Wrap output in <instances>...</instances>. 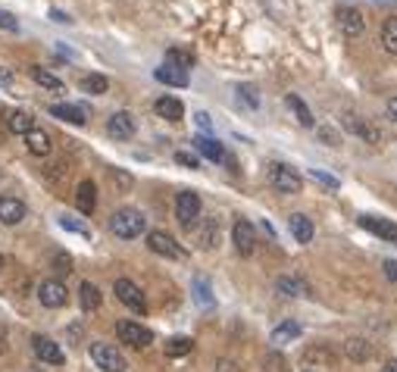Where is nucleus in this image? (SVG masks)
Segmentation results:
<instances>
[{"label": "nucleus", "mask_w": 397, "mask_h": 372, "mask_svg": "<svg viewBox=\"0 0 397 372\" xmlns=\"http://www.w3.org/2000/svg\"><path fill=\"white\" fill-rule=\"evenodd\" d=\"M110 229H113V235L116 238H126V241H132V238H138L144 229H147V219H144L141 210H132V207H122L113 213L110 219Z\"/></svg>", "instance_id": "1"}, {"label": "nucleus", "mask_w": 397, "mask_h": 372, "mask_svg": "<svg viewBox=\"0 0 397 372\" xmlns=\"http://www.w3.org/2000/svg\"><path fill=\"white\" fill-rule=\"evenodd\" d=\"M269 185L276 188L279 194H300L304 191V179L294 166L288 163H272L269 166Z\"/></svg>", "instance_id": "2"}, {"label": "nucleus", "mask_w": 397, "mask_h": 372, "mask_svg": "<svg viewBox=\"0 0 397 372\" xmlns=\"http://www.w3.org/2000/svg\"><path fill=\"white\" fill-rule=\"evenodd\" d=\"M88 354H91V360L97 363V369H104V372H126V356L119 354L113 344H104V341H94V344L88 347Z\"/></svg>", "instance_id": "3"}, {"label": "nucleus", "mask_w": 397, "mask_h": 372, "mask_svg": "<svg viewBox=\"0 0 397 372\" xmlns=\"http://www.w3.org/2000/svg\"><path fill=\"white\" fill-rule=\"evenodd\" d=\"M116 335L122 344L128 347H150L154 344V332L150 328H144L141 323H132V319H122V323H116Z\"/></svg>", "instance_id": "4"}, {"label": "nucleus", "mask_w": 397, "mask_h": 372, "mask_svg": "<svg viewBox=\"0 0 397 372\" xmlns=\"http://www.w3.org/2000/svg\"><path fill=\"white\" fill-rule=\"evenodd\" d=\"M147 247L157 253V257H166V260H182L185 257V251L178 247V241L172 238L169 232H160V229L147 235Z\"/></svg>", "instance_id": "5"}, {"label": "nucleus", "mask_w": 397, "mask_h": 372, "mask_svg": "<svg viewBox=\"0 0 397 372\" xmlns=\"http://www.w3.org/2000/svg\"><path fill=\"white\" fill-rule=\"evenodd\" d=\"M38 301L44 304L47 310H60V306H66V301H69V291L60 279H47L38 284Z\"/></svg>", "instance_id": "6"}, {"label": "nucleus", "mask_w": 397, "mask_h": 372, "mask_svg": "<svg viewBox=\"0 0 397 372\" xmlns=\"http://www.w3.org/2000/svg\"><path fill=\"white\" fill-rule=\"evenodd\" d=\"M176 219L185 225V229H191V225L200 219V197L194 191H182L176 197Z\"/></svg>", "instance_id": "7"}, {"label": "nucleus", "mask_w": 397, "mask_h": 372, "mask_svg": "<svg viewBox=\"0 0 397 372\" xmlns=\"http://www.w3.org/2000/svg\"><path fill=\"white\" fill-rule=\"evenodd\" d=\"M32 347H35V356H38L41 363H50V366H63V363H66V354H63V347L56 344L54 338L35 335V338H32Z\"/></svg>", "instance_id": "8"}, {"label": "nucleus", "mask_w": 397, "mask_h": 372, "mask_svg": "<svg viewBox=\"0 0 397 372\" xmlns=\"http://www.w3.org/2000/svg\"><path fill=\"white\" fill-rule=\"evenodd\" d=\"M113 291H116V297L128 306V310H135V313H144V310H147V301H144L141 288H138L135 282H128V279H116V284H113Z\"/></svg>", "instance_id": "9"}, {"label": "nucleus", "mask_w": 397, "mask_h": 372, "mask_svg": "<svg viewBox=\"0 0 397 372\" xmlns=\"http://www.w3.org/2000/svg\"><path fill=\"white\" fill-rule=\"evenodd\" d=\"M338 363V354L329 344H313L304 350V366L307 369H331Z\"/></svg>", "instance_id": "10"}, {"label": "nucleus", "mask_w": 397, "mask_h": 372, "mask_svg": "<svg viewBox=\"0 0 397 372\" xmlns=\"http://www.w3.org/2000/svg\"><path fill=\"white\" fill-rule=\"evenodd\" d=\"M232 241H235V251L241 253V257H250L257 247V235H254V225L248 222V219H238L235 229H232Z\"/></svg>", "instance_id": "11"}, {"label": "nucleus", "mask_w": 397, "mask_h": 372, "mask_svg": "<svg viewBox=\"0 0 397 372\" xmlns=\"http://www.w3.org/2000/svg\"><path fill=\"white\" fill-rule=\"evenodd\" d=\"M338 25H341V32L348 35V38H357V35H363L366 19L357 6H338Z\"/></svg>", "instance_id": "12"}, {"label": "nucleus", "mask_w": 397, "mask_h": 372, "mask_svg": "<svg viewBox=\"0 0 397 372\" xmlns=\"http://www.w3.org/2000/svg\"><path fill=\"white\" fill-rule=\"evenodd\" d=\"M106 131H110V138H116V141H128V138L135 135V119H132V113H126V109L113 113L110 122H106Z\"/></svg>", "instance_id": "13"}, {"label": "nucleus", "mask_w": 397, "mask_h": 372, "mask_svg": "<svg viewBox=\"0 0 397 372\" xmlns=\"http://www.w3.org/2000/svg\"><path fill=\"white\" fill-rule=\"evenodd\" d=\"M360 229L372 232V235L385 238V241H397V225L391 222V219H379V216H360Z\"/></svg>", "instance_id": "14"}, {"label": "nucleus", "mask_w": 397, "mask_h": 372, "mask_svg": "<svg viewBox=\"0 0 397 372\" xmlns=\"http://www.w3.org/2000/svg\"><path fill=\"white\" fill-rule=\"evenodd\" d=\"M25 203L19 197H0V222L4 225H19L25 219Z\"/></svg>", "instance_id": "15"}, {"label": "nucleus", "mask_w": 397, "mask_h": 372, "mask_svg": "<svg viewBox=\"0 0 397 372\" xmlns=\"http://www.w3.org/2000/svg\"><path fill=\"white\" fill-rule=\"evenodd\" d=\"M288 229H291V235L298 244H310L316 235V229H313V219L304 216V213H291L288 216Z\"/></svg>", "instance_id": "16"}, {"label": "nucleus", "mask_w": 397, "mask_h": 372, "mask_svg": "<svg viewBox=\"0 0 397 372\" xmlns=\"http://www.w3.org/2000/svg\"><path fill=\"white\" fill-rule=\"evenodd\" d=\"M344 126H348V128H350L357 138H363L366 144H379V141H381V131L375 128L372 122H363V119H360V116H353V113H348V116H344Z\"/></svg>", "instance_id": "17"}, {"label": "nucleus", "mask_w": 397, "mask_h": 372, "mask_svg": "<svg viewBox=\"0 0 397 372\" xmlns=\"http://www.w3.org/2000/svg\"><path fill=\"white\" fill-rule=\"evenodd\" d=\"M194 150L197 153H204L207 160H213V163H222V160H226L228 163V157H226V150H222V144L216 141V138H194Z\"/></svg>", "instance_id": "18"}, {"label": "nucleus", "mask_w": 397, "mask_h": 372, "mask_svg": "<svg viewBox=\"0 0 397 372\" xmlns=\"http://www.w3.org/2000/svg\"><path fill=\"white\" fill-rule=\"evenodd\" d=\"M276 291L281 297H304V294H310L307 282L298 279V275H281V279L276 282Z\"/></svg>", "instance_id": "19"}, {"label": "nucleus", "mask_w": 397, "mask_h": 372, "mask_svg": "<svg viewBox=\"0 0 397 372\" xmlns=\"http://www.w3.org/2000/svg\"><path fill=\"white\" fill-rule=\"evenodd\" d=\"M344 356L353 363H366L372 356V344L366 338H348L344 341Z\"/></svg>", "instance_id": "20"}, {"label": "nucleus", "mask_w": 397, "mask_h": 372, "mask_svg": "<svg viewBox=\"0 0 397 372\" xmlns=\"http://www.w3.org/2000/svg\"><path fill=\"white\" fill-rule=\"evenodd\" d=\"M6 128L13 131V135H28V131L35 128V116L25 113V109H13L10 116H6Z\"/></svg>", "instance_id": "21"}, {"label": "nucleus", "mask_w": 397, "mask_h": 372, "mask_svg": "<svg viewBox=\"0 0 397 372\" xmlns=\"http://www.w3.org/2000/svg\"><path fill=\"white\" fill-rule=\"evenodd\" d=\"M75 203H78V210H82L85 216L94 213V207H97V188H94V181L85 179L82 185H78V191H75Z\"/></svg>", "instance_id": "22"}, {"label": "nucleus", "mask_w": 397, "mask_h": 372, "mask_svg": "<svg viewBox=\"0 0 397 372\" xmlns=\"http://www.w3.org/2000/svg\"><path fill=\"white\" fill-rule=\"evenodd\" d=\"M294 338H300V325L294 323V319H285V323H279L276 328H272V344L281 347V344H291Z\"/></svg>", "instance_id": "23"}, {"label": "nucleus", "mask_w": 397, "mask_h": 372, "mask_svg": "<svg viewBox=\"0 0 397 372\" xmlns=\"http://www.w3.org/2000/svg\"><path fill=\"white\" fill-rule=\"evenodd\" d=\"M50 113L56 116V119H66L72 126H85V107H75V104H50Z\"/></svg>", "instance_id": "24"}, {"label": "nucleus", "mask_w": 397, "mask_h": 372, "mask_svg": "<svg viewBox=\"0 0 397 372\" xmlns=\"http://www.w3.org/2000/svg\"><path fill=\"white\" fill-rule=\"evenodd\" d=\"M197 241L204 251H213V247L219 244V222H216V219H204V222L197 225Z\"/></svg>", "instance_id": "25"}, {"label": "nucleus", "mask_w": 397, "mask_h": 372, "mask_svg": "<svg viewBox=\"0 0 397 372\" xmlns=\"http://www.w3.org/2000/svg\"><path fill=\"white\" fill-rule=\"evenodd\" d=\"M25 148H28V153H35V157H47L50 153V135L41 128H32L25 135Z\"/></svg>", "instance_id": "26"}, {"label": "nucleus", "mask_w": 397, "mask_h": 372, "mask_svg": "<svg viewBox=\"0 0 397 372\" xmlns=\"http://www.w3.org/2000/svg\"><path fill=\"white\" fill-rule=\"evenodd\" d=\"M154 109H157V116H163V119H169V122H178L185 116L182 100H176V97H160L154 104Z\"/></svg>", "instance_id": "27"}, {"label": "nucleus", "mask_w": 397, "mask_h": 372, "mask_svg": "<svg viewBox=\"0 0 397 372\" xmlns=\"http://www.w3.org/2000/svg\"><path fill=\"white\" fill-rule=\"evenodd\" d=\"M154 76H157V82H163V85H172V88H185V85H188V72L176 69V66H169V63H163L160 69L154 72Z\"/></svg>", "instance_id": "28"}, {"label": "nucleus", "mask_w": 397, "mask_h": 372, "mask_svg": "<svg viewBox=\"0 0 397 372\" xmlns=\"http://www.w3.org/2000/svg\"><path fill=\"white\" fill-rule=\"evenodd\" d=\"M285 104H288V109H291V113L294 116H298V122H300V126H304V128H313V113H310V107L304 104V100H300L298 97V94H288V97H285Z\"/></svg>", "instance_id": "29"}, {"label": "nucleus", "mask_w": 397, "mask_h": 372, "mask_svg": "<svg viewBox=\"0 0 397 372\" xmlns=\"http://www.w3.org/2000/svg\"><path fill=\"white\" fill-rule=\"evenodd\" d=\"M32 78H35V82H38L41 88H47V91H54V94H63V88H66V85L60 82V78L54 76V72L41 69V66H32Z\"/></svg>", "instance_id": "30"}, {"label": "nucleus", "mask_w": 397, "mask_h": 372, "mask_svg": "<svg viewBox=\"0 0 397 372\" xmlns=\"http://www.w3.org/2000/svg\"><path fill=\"white\" fill-rule=\"evenodd\" d=\"M166 63L176 66V69H182V72H188L194 66V54H191V50H182V47H169V50H166Z\"/></svg>", "instance_id": "31"}, {"label": "nucleus", "mask_w": 397, "mask_h": 372, "mask_svg": "<svg viewBox=\"0 0 397 372\" xmlns=\"http://www.w3.org/2000/svg\"><path fill=\"white\" fill-rule=\"evenodd\" d=\"M78 297H82V306H85L88 313L100 306V291H97V284H91V282H82V288H78Z\"/></svg>", "instance_id": "32"}, {"label": "nucleus", "mask_w": 397, "mask_h": 372, "mask_svg": "<svg viewBox=\"0 0 397 372\" xmlns=\"http://www.w3.org/2000/svg\"><path fill=\"white\" fill-rule=\"evenodd\" d=\"M381 44H385L388 54H397V16L385 19V25H381Z\"/></svg>", "instance_id": "33"}, {"label": "nucleus", "mask_w": 397, "mask_h": 372, "mask_svg": "<svg viewBox=\"0 0 397 372\" xmlns=\"http://www.w3.org/2000/svg\"><path fill=\"white\" fill-rule=\"evenodd\" d=\"M106 88H110V82L104 76H97V72L82 78V91H88V94H106Z\"/></svg>", "instance_id": "34"}, {"label": "nucleus", "mask_w": 397, "mask_h": 372, "mask_svg": "<svg viewBox=\"0 0 397 372\" xmlns=\"http://www.w3.org/2000/svg\"><path fill=\"white\" fill-rule=\"evenodd\" d=\"M191 347H194V341L191 338H172L169 344H166V356H185V354H191Z\"/></svg>", "instance_id": "35"}, {"label": "nucleus", "mask_w": 397, "mask_h": 372, "mask_svg": "<svg viewBox=\"0 0 397 372\" xmlns=\"http://www.w3.org/2000/svg\"><path fill=\"white\" fill-rule=\"evenodd\" d=\"M238 97H244V104L250 109L259 107V97H257V88L254 85H238Z\"/></svg>", "instance_id": "36"}, {"label": "nucleus", "mask_w": 397, "mask_h": 372, "mask_svg": "<svg viewBox=\"0 0 397 372\" xmlns=\"http://www.w3.org/2000/svg\"><path fill=\"white\" fill-rule=\"evenodd\" d=\"M54 272L56 275H69L72 272V257L69 253H54Z\"/></svg>", "instance_id": "37"}, {"label": "nucleus", "mask_w": 397, "mask_h": 372, "mask_svg": "<svg viewBox=\"0 0 397 372\" xmlns=\"http://www.w3.org/2000/svg\"><path fill=\"white\" fill-rule=\"evenodd\" d=\"M176 163H182V166H188V169H197V166H200V160H197V153H188V150H178V153H176Z\"/></svg>", "instance_id": "38"}, {"label": "nucleus", "mask_w": 397, "mask_h": 372, "mask_svg": "<svg viewBox=\"0 0 397 372\" xmlns=\"http://www.w3.org/2000/svg\"><path fill=\"white\" fill-rule=\"evenodd\" d=\"M60 225L63 229H69V232H78V235H88V229H85L82 222H75L72 216H60Z\"/></svg>", "instance_id": "39"}, {"label": "nucleus", "mask_w": 397, "mask_h": 372, "mask_svg": "<svg viewBox=\"0 0 397 372\" xmlns=\"http://www.w3.org/2000/svg\"><path fill=\"white\" fill-rule=\"evenodd\" d=\"M194 291H197V301L204 304V306L213 301V297H210V288H207V282H204V279H197V282H194Z\"/></svg>", "instance_id": "40"}, {"label": "nucleus", "mask_w": 397, "mask_h": 372, "mask_svg": "<svg viewBox=\"0 0 397 372\" xmlns=\"http://www.w3.org/2000/svg\"><path fill=\"white\" fill-rule=\"evenodd\" d=\"M0 28H6V32H19V22L13 13H4L0 10Z\"/></svg>", "instance_id": "41"}, {"label": "nucleus", "mask_w": 397, "mask_h": 372, "mask_svg": "<svg viewBox=\"0 0 397 372\" xmlns=\"http://www.w3.org/2000/svg\"><path fill=\"white\" fill-rule=\"evenodd\" d=\"M266 366H269V372H285V360L279 354H269L266 356Z\"/></svg>", "instance_id": "42"}, {"label": "nucleus", "mask_w": 397, "mask_h": 372, "mask_svg": "<svg viewBox=\"0 0 397 372\" xmlns=\"http://www.w3.org/2000/svg\"><path fill=\"white\" fill-rule=\"evenodd\" d=\"M313 179H319L322 185H329V188H338V179H331V175L322 172V169H313Z\"/></svg>", "instance_id": "43"}, {"label": "nucleus", "mask_w": 397, "mask_h": 372, "mask_svg": "<svg viewBox=\"0 0 397 372\" xmlns=\"http://www.w3.org/2000/svg\"><path fill=\"white\" fill-rule=\"evenodd\" d=\"M319 135H322V141H326L329 148H338V144H341V141H338V135H335L331 128H319Z\"/></svg>", "instance_id": "44"}, {"label": "nucleus", "mask_w": 397, "mask_h": 372, "mask_svg": "<svg viewBox=\"0 0 397 372\" xmlns=\"http://www.w3.org/2000/svg\"><path fill=\"white\" fill-rule=\"evenodd\" d=\"M194 122H197V126L204 128V131L213 128V122H210V116H207V113H197V116H194Z\"/></svg>", "instance_id": "45"}, {"label": "nucleus", "mask_w": 397, "mask_h": 372, "mask_svg": "<svg viewBox=\"0 0 397 372\" xmlns=\"http://www.w3.org/2000/svg\"><path fill=\"white\" fill-rule=\"evenodd\" d=\"M216 372H235V363L232 360H219L216 363Z\"/></svg>", "instance_id": "46"}, {"label": "nucleus", "mask_w": 397, "mask_h": 372, "mask_svg": "<svg viewBox=\"0 0 397 372\" xmlns=\"http://www.w3.org/2000/svg\"><path fill=\"white\" fill-rule=\"evenodd\" d=\"M385 275H388V279H397V260H388L385 263Z\"/></svg>", "instance_id": "47"}, {"label": "nucleus", "mask_w": 397, "mask_h": 372, "mask_svg": "<svg viewBox=\"0 0 397 372\" xmlns=\"http://www.w3.org/2000/svg\"><path fill=\"white\" fill-rule=\"evenodd\" d=\"M385 113L391 116V122H397V97L394 100H388V107H385Z\"/></svg>", "instance_id": "48"}, {"label": "nucleus", "mask_w": 397, "mask_h": 372, "mask_svg": "<svg viewBox=\"0 0 397 372\" xmlns=\"http://www.w3.org/2000/svg\"><path fill=\"white\" fill-rule=\"evenodd\" d=\"M50 19H54V22H72L66 13H60V10H50Z\"/></svg>", "instance_id": "49"}, {"label": "nucleus", "mask_w": 397, "mask_h": 372, "mask_svg": "<svg viewBox=\"0 0 397 372\" xmlns=\"http://www.w3.org/2000/svg\"><path fill=\"white\" fill-rule=\"evenodd\" d=\"M10 78H13V76L4 69V66H0V85H10Z\"/></svg>", "instance_id": "50"}, {"label": "nucleus", "mask_w": 397, "mask_h": 372, "mask_svg": "<svg viewBox=\"0 0 397 372\" xmlns=\"http://www.w3.org/2000/svg\"><path fill=\"white\" fill-rule=\"evenodd\" d=\"M381 372H397V360H388L385 366H381Z\"/></svg>", "instance_id": "51"}, {"label": "nucleus", "mask_w": 397, "mask_h": 372, "mask_svg": "<svg viewBox=\"0 0 397 372\" xmlns=\"http://www.w3.org/2000/svg\"><path fill=\"white\" fill-rule=\"evenodd\" d=\"M0 272H4V257H0Z\"/></svg>", "instance_id": "52"}, {"label": "nucleus", "mask_w": 397, "mask_h": 372, "mask_svg": "<svg viewBox=\"0 0 397 372\" xmlns=\"http://www.w3.org/2000/svg\"><path fill=\"white\" fill-rule=\"evenodd\" d=\"M28 372H41V369H28Z\"/></svg>", "instance_id": "53"}, {"label": "nucleus", "mask_w": 397, "mask_h": 372, "mask_svg": "<svg viewBox=\"0 0 397 372\" xmlns=\"http://www.w3.org/2000/svg\"><path fill=\"white\" fill-rule=\"evenodd\" d=\"M0 116H4V109H0Z\"/></svg>", "instance_id": "54"}]
</instances>
